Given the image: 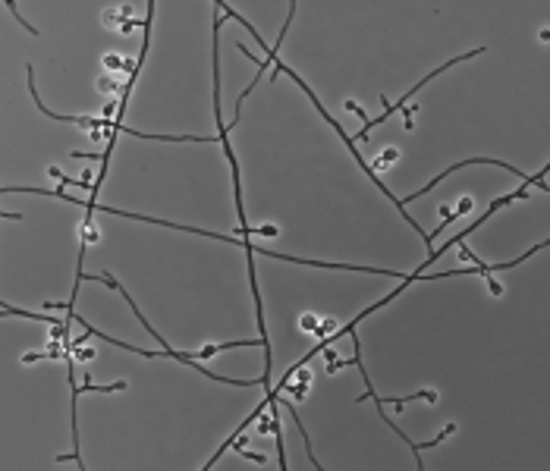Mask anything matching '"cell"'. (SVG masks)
<instances>
[{"mask_svg": "<svg viewBox=\"0 0 550 471\" xmlns=\"http://www.w3.org/2000/svg\"><path fill=\"white\" fill-rule=\"evenodd\" d=\"M466 211H471V198H462L459 201V211L456 214H466Z\"/></svg>", "mask_w": 550, "mask_h": 471, "instance_id": "cell-12", "label": "cell"}, {"mask_svg": "<svg viewBox=\"0 0 550 471\" xmlns=\"http://www.w3.org/2000/svg\"><path fill=\"white\" fill-rule=\"evenodd\" d=\"M236 233H239V236H277V226H258V229H252V226H239Z\"/></svg>", "mask_w": 550, "mask_h": 471, "instance_id": "cell-5", "label": "cell"}, {"mask_svg": "<svg viewBox=\"0 0 550 471\" xmlns=\"http://www.w3.org/2000/svg\"><path fill=\"white\" fill-rule=\"evenodd\" d=\"M3 217H6V220H22V214H16V211H3Z\"/></svg>", "mask_w": 550, "mask_h": 471, "instance_id": "cell-13", "label": "cell"}, {"mask_svg": "<svg viewBox=\"0 0 550 471\" xmlns=\"http://www.w3.org/2000/svg\"><path fill=\"white\" fill-rule=\"evenodd\" d=\"M50 176H54V179H60V182H63V185H76V188H88V192H94V188H98V185H88V179H70V176H63V173H60L57 167H50Z\"/></svg>", "mask_w": 550, "mask_h": 471, "instance_id": "cell-3", "label": "cell"}, {"mask_svg": "<svg viewBox=\"0 0 550 471\" xmlns=\"http://www.w3.org/2000/svg\"><path fill=\"white\" fill-rule=\"evenodd\" d=\"M35 362H70V352L60 346V349H44V352H25L22 355V364H35Z\"/></svg>", "mask_w": 550, "mask_h": 471, "instance_id": "cell-1", "label": "cell"}, {"mask_svg": "<svg viewBox=\"0 0 550 471\" xmlns=\"http://www.w3.org/2000/svg\"><path fill=\"white\" fill-rule=\"evenodd\" d=\"M299 324H302V330H314V327H317V318H314V314H305Z\"/></svg>", "mask_w": 550, "mask_h": 471, "instance_id": "cell-11", "label": "cell"}, {"mask_svg": "<svg viewBox=\"0 0 550 471\" xmlns=\"http://www.w3.org/2000/svg\"><path fill=\"white\" fill-rule=\"evenodd\" d=\"M346 110H349V113H355V116H362V119H365V123H368V116H365V110H362V107H358V104H355V101H346Z\"/></svg>", "mask_w": 550, "mask_h": 471, "instance_id": "cell-10", "label": "cell"}, {"mask_svg": "<svg viewBox=\"0 0 550 471\" xmlns=\"http://www.w3.org/2000/svg\"><path fill=\"white\" fill-rule=\"evenodd\" d=\"M333 330H337V324H333V321H317V327H314V336L317 339H327V333H333Z\"/></svg>", "mask_w": 550, "mask_h": 471, "instance_id": "cell-6", "label": "cell"}, {"mask_svg": "<svg viewBox=\"0 0 550 471\" xmlns=\"http://www.w3.org/2000/svg\"><path fill=\"white\" fill-rule=\"evenodd\" d=\"M126 85H129V82H126ZM98 88H101V91H117L119 85H117L114 79H107V75H101V79H98ZM119 91H123V88H119Z\"/></svg>", "mask_w": 550, "mask_h": 471, "instance_id": "cell-8", "label": "cell"}, {"mask_svg": "<svg viewBox=\"0 0 550 471\" xmlns=\"http://www.w3.org/2000/svg\"><path fill=\"white\" fill-rule=\"evenodd\" d=\"M82 233H85L82 236L85 245H91V242H98V239H101V233H98V229H91V226H82Z\"/></svg>", "mask_w": 550, "mask_h": 471, "instance_id": "cell-9", "label": "cell"}, {"mask_svg": "<svg viewBox=\"0 0 550 471\" xmlns=\"http://www.w3.org/2000/svg\"><path fill=\"white\" fill-rule=\"evenodd\" d=\"M393 160H396V148H387V151L381 154V157L374 160V167H377V170H384V167H390Z\"/></svg>", "mask_w": 550, "mask_h": 471, "instance_id": "cell-7", "label": "cell"}, {"mask_svg": "<svg viewBox=\"0 0 550 471\" xmlns=\"http://www.w3.org/2000/svg\"><path fill=\"white\" fill-rule=\"evenodd\" d=\"M104 63L110 66V70H123V72H135V60H123V57H117V54H107V57H104Z\"/></svg>", "mask_w": 550, "mask_h": 471, "instance_id": "cell-2", "label": "cell"}, {"mask_svg": "<svg viewBox=\"0 0 550 471\" xmlns=\"http://www.w3.org/2000/svg\"><path fill=\"white\" fill-rule=\"evenodd\" d=\"M230 446H233V449H236V452H239V456H242V459H248V462H255V465H268V459H264V456H258V452H252V449H245L242 443L230 440Z\"/></svg>", "mask_w": 550, "mask_h": 471, "instance_id": "cell-4", "label": "cell"}]
</instances>
